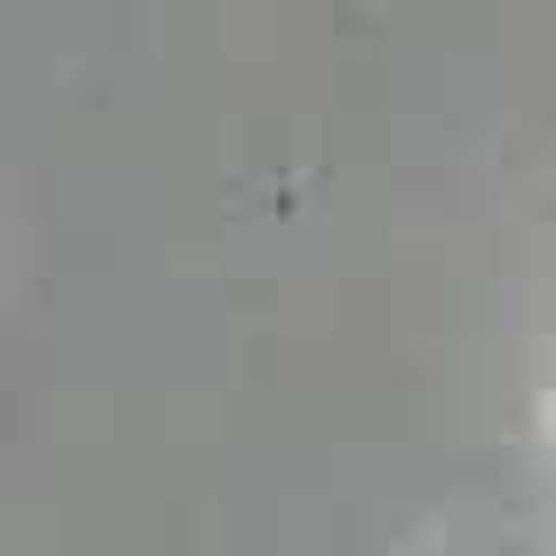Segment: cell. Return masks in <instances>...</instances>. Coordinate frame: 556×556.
<instances>
[]
</instances>
